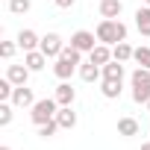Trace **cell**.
<instances>
[{
  "instance_id": "obj_6",
  "label": "cell",
  "mask_w": 150,
  "mask_h": 150,
  "mask_svg": "<svg viewBox=\"0 0 150 150\" xmlns=\"http://www.w3.org/2000/svg\"><path fill=\"white\" fill-rule=\"evenodd\" d=\"M15 41H18V47H21L24 53H30V50H38V47H41V38L35 35V30H21Z\"/></svg>"
},
{
  "instance_id": "obj_23",
  "label": "cell",
  "mask_w": 150,
  "mask_h": 150,
  "mask_svg": "<svg viewBox=\"0 0 150 150\" xmlns=\"http://www.w3.org/2000/svg\"><path fill=\"white\" fill-rule=\"evenodd\" d=\"M132 59H135V62H138L141 68H150V47H135Z\"/></svg>"
},
{
  "instance_id": "obj_7",
  "label": "cell",
  "mask_w": 150,
  "mask_h": 150,
  "mask_svg": "<svg viewBox=\"0 0 150 150\" xmlns=\"http://www.w3.org/2000/svg\"><path fill=\"white\" fill-rule=\"evenodd\" d=\"M53 97H56V103H59V106H74V100H77V91H74V86H71V83H65V80H62V83L56 86V94H53Z\"/></svg>"
},
{
  "instance_id": "obj_31",
  "label": "cell",
  "mask_w": 150,
  "mask_h": 150,
  "mask_svg": "<svg viewBox=\"0 0 150 150\" xmlns=\"http://www.w3.org/2000/svg\"><path fill=\"white\" fill-rule=\"evenodd\" d=\"M147 112H150V100H147Z\"/></svg>"
},
{
  "instance_id": "obj_13",
  "label": "cell",
  "mask_w": 150,
  "mask_h": 150,
  "mask_svg": "<svg viewBox=\"0 0 150 150\" xmlns=\"http://www.w3.org/2000/svg\"><path fill=\"white\" fill-rule=\"evenodd\" d=\"M77 68H80V65H74L71 59H65V56H56V65H53V74H56L59 80H68L71 74L77 71Z\"/></svg>"
},
{
  "instance_id": "obj_19",
  "label": "cell",
  "mask_w": 150,
  "mask_h": 150,
  "mask_svg": "<svg viewBox=\"0 0 150 150\" xmlns=\"http://www.w3.org/2000/svg\"><path fill=\"white\" fill-rule=\"evenodd\" d=\"M121 83H124V80H103V86H100L103 97H106V100H118V97H121Z\"/></svg>"
},
{
  "instance_id": "obj_29",
  "label": "cell",
  "mask_w": 150,
  "mask_h": 150,
  "mask_svg": "<svg viewBox=\"0 0 150 150\" xmlns=\"http://www.w3.org/2000/svg\"><path fill=\"white\" fill-rule=\"evenodd\" d=\"M0 150H12V147H9V144H3V147H0Z\"/></svg>"
},
{
  "instance_id": "obj_21",
  "label": "cell",
  "mask_w": 150,
  "mask_h": 150,
  "mask_svg": "<svg viewBox=\"0 0 150 150\" xmlns=\"http://www.w3.org/2000/svg\"><path fill=\"white\" fill-rule=\"evenodd\" d=\"M12 100H0V127H9L12 124Z\"/></svg>"
},
{
  "instance_id": "obj_11",
  "label": "cell",
  "mask_w": 150,
  "mask_h": 150,
  "mask_svg": "<svg viewBox=\"0 0 150 150\" xmlns=\"http://www.w3.org/2000/svg\"><path fill=\"white\" fill-rule=\"evenodd\" d=\"M56 124H59L62 129H74V127H77V112H74L71 106H59V112H56Z\"/></svg>"
},
{
  "instance_id": "obj_14",
  "label": "cell",
  "mask_w": 150,
  "mask_h": 150,
  "mask_svg": "<svg viewBox=\"0 0 150 150\" xmlns=\"http://www.w3.org/2000/svg\"><path fill=\"white\" fill-rule=\"evenodd\" d=\"M24 65H27L30 71H41V68L47 65V56H44L41 50H30V53H24Z\"/></svg>"
},
{
  "instance_id": "obj_16",
  "label": "cell",
  "mask_w": 150,
  "mask_h": 150,
  "mask_svg": "<svg viewBox=\"0 0 150 150\" xmlns=\"http://www.w3.org/2000/svg\"><path fill=\"white\" fill-rule=\"evenodd\" d=\"M124 12L121 0H100V18H118Z\"/></svg>"
},
{
  "instance_id": "obj_18",
  "label": "cell",
  "mask_w": 150,
  "mask_h": 150,
  "mask_svg": "<svg viewBox=\"0 0 150 150\" xmlns=\"http://www.w3.org/2000/svg\"><path fill=\"white\" fill-rule=\"evenodd\" d=\"M103 80H124V62L112 59L103 65Z\"/></svg>"
},
{
  "instance_id": "obj_8",
  "label": "cell",
  "mask_w": 150,
  "mask_h": 150,
  "mask_svg": "<svg viewBox=\"0 0 150 150\" xmlns=\"http://www.w3.org/2000/svg\"><path fill=\"white\" fill-rule=\"evenodd\" d=\"M100 77H103V68H100V65H94L91 59L80 65V80H83V83H97Z\"/></svg>"
},
{
  "instance_id": "obj_15",
  "label": "cell",
  "mask_w": 150,
  "mask_h": 150,
  "mask_svg": "<svg viewBox=\"0 0 150 150\" xmlns=\"http://www.w3.org/2000/svg\"><path fill=\"white\" fill-rule=\"evenodd\" d=\"M135 27H138V33H141V35H147V38H150V6L135 9Z\"/></svg>"
},
{
  "instance_id": "obj_10",
  "label": "cell",
  "mask_w": 150,
  "mask_h": 150,
  "mask_svg": "<svg viewBox=\"0 0 150 150\" xmlns=\"http://www.w3.org/2000/svg\"><path fill=\"white\" fill-rule=\"evenodd\" d=\"M12 103L15 106H33L35 103V94H33V88H27V86H15V91H12Z\"/></svg>"
},
{
  "instance_id": "obj_24",
  "label": "cell",
  "mask_w": 150,
  "mask_h": 150,
  "mask_svg": "<svg viewBox=\"0 0 150 150\" xmlns=\"http://www.w3.org/2000/svg\"><path fill=\"white\" fill-rule=\"evenodd\" d=\"M56 129H62V127H59V124H56V118H53V121H47V124H41V127H38V135H41V138H50Z\"/></svg>"
},
{
  "instance_id": "obj_28",
  "label": "cell",
  "mask_w": 150,
  "mask_h": 150,
  "mask_svg": "<svg viewBox=\"0 0 150 150\" xmlns=\"http://www.w3.org/2000/svg\"><path fill=\"white\" fill-rule=\"evenodd\" d=\"M141 150H150V141H144V144H141Z\"/></svg>"
},
{
  "instance_id": "obj_30",
  "label": "cell",
  "mask_w": 150,
  "mask_h": 150,
  "mask_svg": "<svg viewBox=\"0 0 150 150\" xmlns=\"http://www.w3.org/2000/svg\"><path fill=\"white\" fill-rule=\"evenodd\" d=\"M144 6H150V0H144Z\"/></svg>"
},
{
  "instance_id": "obj_17",
  "label": "cell",
  "mask_w": 150,
  "mask_h": 150,
  "mask_svg": "<svg viewBox=\"0 0 150 150\" xmlns=\"http://www.w3.org/2000/svg\"><path fill=\"white\" fill-rule=\"evenodd\" d=\"M138 121L135 118H121L118 121V135H124V138H132V135H138Z\"/></svg>"
},
{
  "instance_id": "obj_9",
  "label": "cell",
  "mask_w": 150,
  "mask_h": 150,
  "mask_svg": "<svg viewBox=\"0 0 150 150\" xmlns=\"http://www.w3.org/2000/svg\"><path fill=\"white\" fill-rule=\"evenodd\" d=\"M30 68L27 65H9L6 68V80H12L15 86H27V80H30Z\"/></svg>"
},
{
  "instance_id": "obj_25",
  "label": "cell",
  "mask_w": 150,
  "mask_h": 150,
  "mask_svg": "<svg viewBox=\"0 0 150 150\" xmlns=\"http://www.w3.org/2000/svg\"><path fill=\"white\" fill-rule=\"evenodd\" d=\"M12 91H15L12 80H0V100H12Z\"/></svg>"
},
{
  "instance_id": "obj_2",
  "label": "cell",
  "mask_w": 150,
  "mask_h": 150,
  "mask_svg": "<svg viewBox=\"0 0 150 150\" xmlns=\"http://www.w3.org/2000/svg\"><path fill=\"white\" fill-rule=\"evenodd\" d=\"M129 83H132V100L147 106V100H150V68H141V65H138V68L132 71Z\"/></svg>"
},
{
  "instance_id": "obj_27",
  "label": "cell",
  "mask_w": 150,
  "mask_h": 150,
  "mask_svg": "<svg viewBox=\"0 0 150 150\" xmlns=\"http://www.w3.org/2000/svg\"><path fill=\"white\" fill-rule=\"evenodd\" d=\"M53 3H56L59 9H71V6H74V0H53Z\"/></svg>"
},
{
  "instance_id": "obj_4",
  "label": "cell",
  "mask_w": 150,
  "mask_h": 150,
  "mask_svg": "<svg viewBox=\"0 0 150 150\" xmlns=\"http://www.w3.org/2000/svg\"><path fill=\"white\" fill-rule=\"evenodd\" d=\"M71 44L77 47L80 53H91L97 47V33H88V30H77L71 35Z\"/></svg>"
},
{
  "instance_id": "obj_5",
  "label": "cell",
  "mask_w": 150,
  "mask_h": 150,
  "mask_svg": "<svg viewBox=\"0 0 150 150\" xmlns=\"http://www.w3.org/2000/svg\"><path fill=\"white\" fill-rule=\"evenodd\" d=\"M62 47H65V41H62V35L59 33H47V35H41V53L47 56V59H56L59 53H62Z\"/></svg>"
},
{
  "instance_id": "obj_20",
  "label": "cell",
  "mask_w": 150,
  "mask_h": 150,
  "mask_svg": "<svg viewBox=\"0 0 150 150\" xmlns=\"http://www.w3.org/2000/svg\"><path fill=\"white\" fill-rule=\"evenodd\" d=\"M132 53H135V50H132L127 41H118V44L112 47V59H118V62H129V59H132Z\"/></svg>"
},
{
  "instance_id": "obj_26",
  "label": "cell",
  "mask_w": 150,
  "mask_h": 150,
  "mask_svg": "<svg viewBox=\"0 0 150 150\" xmlns=\"http://www.w3.org/2000/svg\"><path fill=\"white\" fill-rule=\"evenodd\" d=\"M15 50H18V41H0V56L3 59H12Z\"/></svg>"
},
{
  "instance_id": "obj_12",
  "label": "cell",
  "mask_w": 150,
  "mask_h": 150,
  "mask_svg": "<svg viewBox=\"0 0 150 150\" xmlns=\"http://www.w3.org/2000/svg\"><path fill=\"white\" fill-rule=\"evenodd\" d=\"M88 59H91L94 65H100V68H103L106 62H112V47H109V44H103V41H97V47L88 53Z\"/></svg>"
},
{
  "instance_id": "obj_1",
  "label": "cell",
  "mask_w": 150,
  "mask_h": 150,
  "mask_svg": "<svg viewBox=\"0 0 150 150\" xmlns=\"http://www.w3.org/2000/svg\"><path fill=\"white\" fill-rule=\"evenodd\" d=\"M94 33H97V41H103L109 47H115L118 41H127V24L118 18H103Z\"/></svg>"
},
{
  "instance_id": "obj_22",
  "label": "cell",
  "mask_w": 150,
  "mask_h": 150,
  "mask_svg": "<svg viewBox=\"0 0 150 150\" xmlns=\"http://www.w3.org/2000/svg\"><path fill=\"white\" fill-rule=\"evenodd\" d=\"M33 9V0H9V12L12 15H27Z\"/></svg>"
},
{
  "instance_id": "obj_3",
  "label": "cell",
  "mask_w": 150,
  "mask_h": 150,
  "mask_svg": "<svg viewBox=\"0 0 150 150\" xmlns=\"http://www.w3.org/2000/svg\"><path fill=\"white\" fill-rule=\"evenodd\" d=\"M30 109H33V112H30L33 124H35V127H41V124H47V121H53V118H56L59 103H56V97H44V100H35Z\"/></svg>"
}]
</instances>
